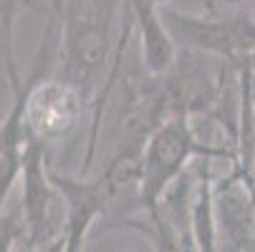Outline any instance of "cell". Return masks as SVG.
Returning a JSON list of instances; mask_svg holds the SVG:
<instances>
[{
    "label": "cell",
    "instance_id": "cell-1",
    "mask_svg": "<svg viewBox=\"0 0 255 252\" xmlns=\"http://www.w3.org/2000/svg\"><path fill=\"white\" fill-rule=\"evenodd\" d=\"M192 154H207V157H225V152H217L210 147H200L195 141L190 126L185 119H174L169 124H164L152 139L149 147L141 157V176H139V199L141 207H147V212L152 214L154 225L159 227V232L164 235L162 227V217H159V199L164 187L182 171L185 162Z\"/></svg>",
    "mask_w": 255,
    "mask_h": 252
},
{
    "label": "cell",
    "instance_id": "cell-2",
    "mask_svg": "<svg viewBox=\"0 0 255 252\" xmlns=\"http://www.w3.org/2000/svg\"><path fill=\"white\" fill-rule=\"evenodd\" d=\"M164 25L172 28L177 35H182L190 46L220 53L228 61L248 58L250 51H255V20L245 15L235 18H190V15H179L172 10H164Z\"/></svg>",
    "mask_w": 255,
    "mask_h": 252
},
{
    "label": "cell",
    "instance_id": "cell-3",
    "mask_svg": "<svg viewBox=\"0 0 255 252\" xmlns=\"http://www.w3.org/2000/svg\"><path fill=\"white\" fill-rule=\"evenodd\" d=\"M81 114V98L74 88L58 81L35 84V79L25 86V134L38 141H58L76 126Z\"/></svg>",
    "mask_w": 255,
    "mask_h": 252
},
{
    "label": "cell",
    "instance_id": "cell-4",
    "mask_svg": "<svg viewBox=\"0 0 255 252\" xmlns=\"http://www.w3.org/2000/svg\"><path fill=\"white\" fill-rule=\"evenodd\" d=\"M48 176H51V184L56 189H61V194L66 197V207H68V245H66V250H79L86 230L91 227V222L99 214H104L106 199L112 197L109 176L104 171L96 182H74V179H63L53 171Z\"/></svg>",
    "mask_w": 255,
    "mask_h": 252
},
{
    "label": "cell",
    "instance_id": "cell-5",
    "mask_svg": "<svg viewBox=\"0 0 255 252\" xmlns=\"http://www.w3.org/2000/svg\"><path fill=\"white\" fill-rule=\"evenodd\" d=\"M43 141L25 134L23 147V214L28 222V240L41 242L48 232L51 176L43 171Z\"/></svg>",
    "mask_w": 255,
    "mask_h": 252
},
{
    "label": "cell",
    "instance_id": "cell-6",
    "mask_svg": "<svg viewBox=\"0 0 255 252\" xmlns=\"http://www.w3.org/2000/svg\"><path fill=\"white\" fill-rule=\"evenodd\" d=\"M129 3L141 25V46H144V56H147V66L154 74H162L174 61V46L164 30V20H159L157 13L159 0H129Z\"/></svg>",
    "mask_w": 255,
    "mask_h": 252
},
{
    "label": "cell",
    "instance_id": "cell-7",
    "mask_svg": "<svg viewBox=\"0 0 255 252\" xmlns=\"http://www.w3.org/2000/svg\"><path fill=\"white\" fill-rule=\"evenodd\" d=\"M23 109H25V88L18 96V101L13 103L10 116L0 124V157H5L10 149L20 147L25 139V119H23Z\"/></svg>",
    "mask_w": 255,
    "mask_h": 252
},
{
    "label": "cell",
    "instance_id": "cell-8",
    "mask_svg": "<svg viewBox=\"0 0 255 252\" xmlns=\"http://www.w3.org/2000/svg\"><path fill=\"white\" fill-rule=\"evenodd\" d=\"M195 230H197V247L212 250V217H210V187L207 179H202L200 194H197V214H195Z\"/></svg>",
    "mask_w": 255,
    "mask_h": 252
},
{
    "label": "cell",
    "instance_id": "cell-9",
    "mask_svg": "<svg viewBox=\"0 0 255 252\" xmlns=\"http://www.w3.org/2000/svg\"><path fill=\"white\" fill-rule=\"evenodd\" d=\"M245 66H248V68H253V71H255V51H250V56H248V58H245Z\"/></svg>",
    "mask_w": 255,
    "mask_h": 252
}]
</instances>
